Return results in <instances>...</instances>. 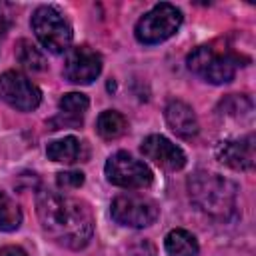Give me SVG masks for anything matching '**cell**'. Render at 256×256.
<instances>
[{"label":"cell","instance_id":"obj_1","mask_svg":"<svg viewBox=\"0 0 256 256\" xmlns=\"http://www.w3.org/2000/svg\"><path fill=\"white\" fill-rule=\"evenodd\" d=\"M36 212L44 232L70 250H82L94 236V218L90 206L74 196L40 188L36 194Z\"/></svg>","mask_w":256,"mask_h":256},{"label":"cell","instance_id":"obj_2","mask_svg":"<svg viewBox=\"0 0 256 256\" xmlns=\"http://www.w3.org/2000/svg\"><path fill=\"white\" fill-rule=\"evenodd\" d=\"M190 200L216 220H230L238 208V186L214 172H196L188 180Z\"/></svg>","mask_w":256,"mask_h":256},{"label":"cell","instance_id":"obj_3","mask_svg":"<svg viewBox=\"0 0 256 256\" xmlns=\"http://www.w3.org/2000/svg\"><path fill=\"white\" fill-rule=\"evenodd\" d=\"M32 30L38 42L52 54H64L72 44V28L52 6H40L32 14Z\"/></svg>","mask_w":256,"mask_h":256},{"label":"cell","instance_id":"obj_4","mask_svg":"<svg viewBox=\"0 0 256 256\" xmlns=\"http://www.w3.org/2000/svg\"><path fill=\"white\" fill-rule=\"evenodd\" d=\"M182 24V12L168 2L156 4L150 12H146L136 24V40L140 44H160L172 38Z\"/></svg>","mask_w":256,"mask_h":256},{"label":"cell","instance_id":"obj_5","mask_svg":"<svg viewBox=\"0 0 256 256\" xmlns=\"http://www.w3.org/2000/svg\"><path fill=\"white\" fill-rule=\"evenodd\" d=\"M188 70L194 72L196 76L204 78L210 84H228L236 76L238 68V58L232 54L216 52L210 46H200L188 56Z\"/></svg>","mask_w":256,"mask_h":256},{"label":"cell","instance_id":"obj_6","mask_svg":"<svg viewBox=\"0 0 256 256\" xmlns=\"http://www.w3.org/2000/svg\"><path fill=\"white\" fill-rule=\"evenodd\" d=\"M106 178L110 184L126 188V190H142L148 188L154 180L152 170L142 162L136 160L128 152H116L106 160L104 166Z\"/></svg>","mask_w":256,"mask_h":256},{"label":"cell","instance_id":"obj_7","mask_svg":"<svg viewBox=\"0 0 256 256\" xmlns=\"http://www.w3.org/2000/svg\"><path fill=\"white\" fill-rule=\"evenodd\" d=\"M112 218L128 228H146L156 222L160 210L152 198L140 194H120L112 200L110 206Z\"/></svg>","mask_w":256,"mask_h":256},{"label":"cell","instance_id":"obj_8","mask_svg":"<svg viewBox=\"0 0 256 256\" xmlns=\"http://www.w3.org/2000/svg\"><path fill=\"white\" fill-rule=\"evenodd\" d=\"M0 98L20 112H32L40 106L42 92L22 72L8 70L0 76Z\"/></svg>","mask_w":256,"mask_h":256},{"label":"cell","instance_id":"obj_9","mask_svg":"<svg viewBox=\"0 0 256 256\" xmlns=\"http://www.w3.org/2000/svg\"><path fill=\"white\" fill-rule=\"evenodd\" d=\"M102 72V56L90 46L72 48L64 60V78L72 84H92Z\"/></svg>","mask_w":256,"mask_h":256},{"label":"cell","instance_id":"obj_10","mask_svg":"<svg viewBox=\"0 0 256 256\" xmlns=\"http://www.w3.org/2000/svg\"><path fill=\"white\" fill-rule=\"evenodd\" d=\"M140 150L148 160H152L154 164H158L160 168H164L168 172H176V170H182L186 166L184 150L180 146L172 144L166 136H160V134L148 136L142 142Z\"/></svg>","mask_w":256,"mask_h":256},{"label":"cell","instance_id":"obj_11","mask_svg":"<svg viewBox=\"0 0 256 256\" xmlns=\"http://www.w3.org/2000/svg\"><path fill=\"white\" fill-rule=\"evenodd\" d=\"M216 158L232 170H252L254 168V134H248L240 140L220 142L216 148Z\"/></svg>","mask_w":256,"mask_h":256},{"label":"cell","instance_id":"obj_12","mask_svg":"<svg viewBox=\"0 0 256 256\" xmlns=\"http://www.w3.org/2000/svg\"><path fill=\"white\" fill-rule=\"evenodd\" d=\"M164 116H166V122L170 126V130L184 138V140H190L198 134L200 130V124H198V118H196V112L192 110V106H188L186 102L182 100H172L168 102L166 110H164Z\"/></svg>","mask_w":256,"mask_h":256},{"label":"cell","instance_id":"obj_13","mask_svg":"<svg viewBox=\"0 0 256 256\" xmlns=\"http://www.w3.org/2000/svg\"><path fill=\"white\" fill-rule=\"evenodd\" d=\"M46 154L54 162L74 164V162H84L88 156V150H86L84 142H80L76 136H66V138L50 142L46 148Z\"/></svg>","mask_w":256,"mask_h":256},{"label":"cell","instance_id":"obj_14","mask_svg":"<svg viewBox=\"0 0 256 256\" xmlns=\"http://www.w3.org/2000/svg\"><path fill=\"white\" fill-rule=\"evenodd\" d=\"M164 248L168 252V256H198V240L182 228H176L172 232H168L166 240H164Z\"/></svg>","mask_w":256,"mask_h":256},{"label":"cell","instance_id":"obj_15","mask_svg":"<svg viewBox=\"0 0 256 256\" xmlns=\"http://www.w3.org/2000/svg\"><path fill=\"white\" fill-rule=\"evenodd\" d=\"M128 128V122L126 118L116 112V110H106L98 116V122H96V132L100 134V138L104 140H118Z\"/></svg>","mask_w":256,"mask_h":256},{"label":"cell","instance_id":"obj_16","mask_svg":"<svg viewBox=\"0 0 256 256\" xmlns=\"http://www.w3.org/2000/svg\"><path fill=\"white\" fill-rule=\"evenodd\" d=\"M22 224V210L12 196L0 192V232H14Z\"/></svg>","mask_w":256,"mask_h":256},{"label":"cell","instance_id":"obj_17","mask_svg":"<svg viewBox=\"0 0 256 256\" xmlns=\"http://www.w3.org/2000/svg\"><path fill=\"white\" fill-rule=\"evenodd\" d=\"M16 58L18 62L26 68V70H32V72H42L46 68V60H44V54L28 40H20L18 42V48H16Z\"/></svg>","mask_w":256,"mask_h":256},{"label":"cell","instance_id":"obj_18","mask_svg":"<svg viewBox=\"0 0 256 256\" xmlns=\"http://www.w3.org/2000/svg\"><path fill=\"white\" fill-rule=\"evenodd\" d=\"M58 106H60V114L82 120V116L86 114V110L90 106V100H88V96H84L80 92H70V94H64L60 98Z\"/></svg>","mask_w":256,"mask_h":256},{"label":"cell","instance_id":"obj_19","mask_svg":"<svg viewBox=\"0 0 256 256\" xmlns=\"http://www.w3.org/2000/svg\"><path fill=\"white\" fill-rule=\"evenodd\" d=\"M222 108L226 110V114H246L252 110V102L246 98V96H238V94H230L224 102H222Z\"/></svg>","mask_w":256,"mask_h":256},{"label":"cell","instance_id":"obj_20","mask_svg":"<svg viewBox=\"0 0 256 256\" xmlns=\"http://www.w3.org/2000/svg\"><path fill=\"white\" fill-rule=\"evenodd\" d=\"M56 184L60 190H76L84 184V174L82 172H58L56 174Z\"/></svg>","mask_w":256,"mask_h":256},{"label":"cell","instance_id":"obj_21","mask_svg":"<svg viewBox=\"0 0 256 256\" xmlns=\"http://www.w3.org/2000/svg\"><path fill=\"white\" fill-rule=\"evenodd\" d=\"M0 256H28V254L20 246H4L0 248Z\"/></svg>","mask_w":256,"mask_h":256}]
</instances>
